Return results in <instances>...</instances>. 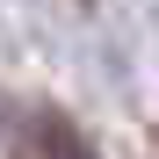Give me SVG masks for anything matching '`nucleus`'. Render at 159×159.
I'll use <instances>...</instances> for the list:
<instances>
[{"mask_svg": "<svg viewBox=\"0 0 159 159\" xmlns=\"http://www.w3.org/2000/svg\"><path fill=\"white\" fill-rule=\"evenodd\" d=\"M22 159H94V152H87V138H80L65 116H36L22 130Z\"/></svg>", "mask_w": 159, "mask_h": 159, "instance_id": "nucleus-1", "label": "nucleus"}]
</instances>
